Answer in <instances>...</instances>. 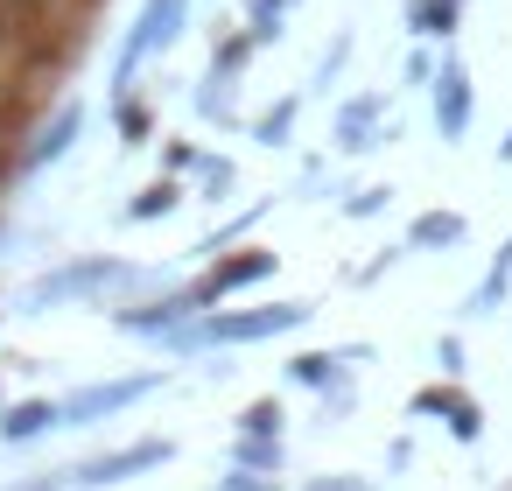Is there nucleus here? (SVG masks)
Returning a JSON list of instances; mask_svg holds the SVG:
<instances>
[{
  "label": "nucleus",
  "mask_w": 512,
  "mask_h": 491,
  "mask_svg": "<svg viewBox=\"0 0 512 491\" xmlns=\"http://www.w3.org/2000/svg\"><path fill=\"white\" fill-rule=\"evenodd\" d=\"M316 316V302H267V309H218L190 330V344H267V337H288Z\"/></svg>",
  "instance_id": "f257e3e1"
},
{
  "label": "nucleus",
  "mask_w": 512,
  "mask_h": 491,
  "mask_svg": "<svg viewBox=\"0 0 512 491\" xmlns=\"http://www.w3.org/2000/svg\"><path fill=\"white\" fill-rule=\"evenodd\" d=\"M113 281H134V267L99 253V260H78V267H57V274L29 281V288H22V309H29V316H50V309H64V302H78V295H99V288H113Z\"/></svg>",
  "instance_id": "f03ea898"
},
{
  "label": "nucleus",
  "mask_w": 512,
  "mask_h": 491,
  "mask_svg": "<svg viewBox=\"0 0 512 491\" xmlns=\"http://www.w3.org/2000/svg\"><path fill=\"white\" fill-rule=\"evenodd\" d=\"M169 386V372H134V379H99V386H78V393H64V428H99V421H113V414H127V407H141L148 393H162Z\"/></svg>",
  "instance_id": "7ed1b4c3"
},
{
  "label": "nucleus",
  "mask_w": 512,
  "mask_h": 491,
  "mask_svg": "<svg viewBox=\"0 0 512 491\" xmlns=\"http://www.w3.org/2000/svg\"><path fill=\"white\" fill-rule=\"evenodd\" d=\"M183 22H190V0H141V22H134L127 50H120L113 92H127V85H134V71H141V64H148L155 50H169V43L183 36Z\"/></svg>",
  "instance_id": "20e7f679"
},
{
  "label": "nucleus",
  "mask_w": 512,
  "mask_h": 491,
  "mask_svg": "<svg viewBox=\"0 0 512 491\" xmlns=\"http://www.w3.org/2000/svg\"><path fill=\"white\" fill-rule=\"evenodd\" d=\"M169 456H176L169 435H141V442H120V449H106V456H92V463L64 470V484H78V491H106V484L134 477V470H162Z\"/></svg>",
  "instance_id": "39448f33"
},
{
  "label": "nucleus",
  "mask_w": 512,
  "mask_h": 491,
  "mask_svg": "<svg viewBox=\"0 0 512 491\" xmlns=\"http://www.w3.org/2000/svg\"><path fill=\"white\" fill-rule=\"evenodd\" d=\"M470 113H477L470 71H463V57H442V71H435V134L442 141H463L470 134Z\"/></svg>",
  "instance_id": "423d86ee"
},
{
  "label": "nucleus",
  "mask_w": 512,
  "mask_h": 491,
  "mask_svg": "<svg viewBox=\"0 0 512 491\" xmlns=\"http://www.w3.org/2000/svg\"><path fill=\"white\" fill-rule=\"evenodd\" d=\"M197 309H211L204 281H197V288H176V295H162V302H148V309H120V330H134V337H148V330H183Z\"/></svg>",
  "instance_id": "0eeeda50"
},
{
  "label": "nucleus",
  "mask_w": 512,
  "mask_h": 491,
  "mask_svg": "<svg viewBox=\"0 0 512 491\" xmlns=\"http://www.w3.org/2000/svg\"><path fill=\"white\" fill-rule=\"evenodd\" d=\"M267 274H274V253H267V246H246V253L211 260L204 295H211V302H225V295H239V288H253V281H267Z\"/></svg>",
  "instance_id": "6e6552de"
},
{
  "label": "nucleus",
  "mask_w": 512,
  "mask_h": 491,
  "mask_svg": "<svg viewBox=\"0 0 512 491\" xmlns=\"http://www.w3.org/2000/svg\"><path fill=\"white\" fill-rule=\"evenodd\" d=\"M78 134H85V106H78V99H71V106H57V120H50V127H43V134H36V148H29V155H22V169H29V176H36V169H50V162H64V155H71V141H78Z\"/></svg>",
  "instance_id": "1a4fd4ad"
},
{
  "label": "nucleus",
  "mask_w": 512,
  "mask_h": 491,
  "mask_svg": "<svg viewBox=\"0 0 512 491\" xmlns=\"http://www.w3.org/2000/svg\"><path fill=\"white\" fill-rule=\"evenodd\" d=\"M414 414H442L456 442H477V435H484V414H477V400H463L456 386H428V393H414Z\"/></svg>",
  "instance_id": "9d476101"
},
{
  "label": "nucleus",
  "mask_w": 512,
  "mask_h": 491,
  "mask_svg": "<svg viewBox=\"0 0 512 491\" xmlns=\"http://www.w3.org/2000/svg\"><path fill=\"white\" fill-rule=\"evenodd\" d=\"M50 428H64V400H15L0 414V442H36Z\"/></svg>",
  "instance_id": "9b49d317"
},
{
  "label": "nucleus",
  "mask_w": 512,
  "mask_h": 491,
  "mask_svg": "<svg viewBox=\"0 0 512 491\" xmlns=\"http://www.w3.org/2000/svg\"><path fill=\"white\" fill-rule=\"evenodd\" d=\"M379 113H386V99H379V92L351 99V106L337 113V148H344V155H358V148H379V141H386V134H372V120H379Z\"/></svg>",
  "instance_id": "f8f14e48"
},
{
  "label": "nucleus",
  "mask_w": 512,
  "mask_h": 491,
  "mask_svg": "<svg viewBox=\"0 0 512 491\" xmlns=\"http://www.w3.org/2000/svg\"><path fill=\"white\" fill-rule=\"evenodd\" d=\"M456 15H463V0H407V29H414L421 43L456 36Z\"/></svg>",
  "instance_id": "ddd939ff"
},
{
  "label": "nucleus",
  "mask_w": 512,
  "mask_h": 491,
  "mask_svg": "<svg viewBox=\"0 0 512 491\" xmlns=\"http://www.w3.org/2000/svg\"><path fill=\"white\" fill-rule=\"evenodd\" d=\"M463 232H470V225H463L456 211H421V218L407 225V246H463Z\"/></svg>",
  "instance_id": "4468645a"
},
{
  "label": "nucleus",
  "mask_w": 512,
  "mask_h": 491,
  "mask_svg": "<svg viewBox=\"0 0 512 491\" xmlns=\"http://www.w3.org/2000/svg\"><path fill=\"white\" fill-rule=\"evenodd\" d=\"M505 288H512V239L498 246V260H491V274L477 281V295H470V316H491V309L505 302Z\"/></svg>",
  "instance_id": "2eb2a0df"
},
{
  "label": "nucleus",
  "mask_w": 512,
  "mask_h": 491,
  "mask_svg": "<svg viewBox=\"0 0 512 491\" xmlns=\"http://www.w3.org/2000/svg\"><path fill=\"white\" fill-rule=\"evenodd\" d=\"M176 204H183V190H176V183L162 176V183H148V190H141V197L127 204V225H155V218H169Z\"/></svg>",
  "instance_id": "dca6fc26"
},
{
  "label": "nucleus",
  "mask_w": 512,
  "mask_h": 491,
  "mask_svg": "<svg viewBox=\"0 0 512 491\" xmlns=\"http://www.w3.org/2000/svg\"><path fill=\"white\" fill-rule=\"evenodd\" d=\"M295 113H302V99H281L274 113H260V120H253V141H260V148H281V141L295 134Z\"/></svg>",
  "instance_id": "f3484780"
},
{
  "label": "nucleus",
  "mask_w": 512,
  "mask_h": 491,
  "mask_svg": "<svg viewBox=\"0 0 512 491\" xmlns=\"http://www.w3.org/2000/svg\"><path fill=\"white\" fill-rule=\"evenodd\" d=\"M232 463H246V470H274V477H281V435H239Z\"/></svg>",
  "instance_id": "a211bd4d"
},
{
  "label": "nucleus",
  "mask_w": 512,
  "mask_h": 491,
  "mask_svg": "<svg viewBox=\"0 0 512 491\" xmlns=\"http://www.w3.org/2000/svg\"><path fill=\"white\" fill-rule=\"evenodd\" d=\"M281 421H288L281 400H253V407L239 414V435H281Z\"/></svg>",
  "instance_id": "6ab92c4d"
},
{
  "label": "nucleus",
  "mask_w": 512,
  "mask_h": 491,
  "mask_svg": "<svg viewBox=\"0 0 512 491\" xmlns=\"http://www.w3.org/2000/svg\"><path fill=\"white\" fill-rule=\"evenodd\" d=\"M330 372H337V351H302L295 358V379L302 386H330Z\"/></svg>",
  "instance_id": "aec40b11"
},
{
  "label": "nucleus",
  "mask_w": 512,
  "mask_h": 491,
  "mask_svg": "<svg viewBox=\"0 0 512 491\" xmlns=\"http://www.w3.org/2000/svg\"><path fill=\"white\" fill-rule=\"evenodd\" d=\"M204 190H211V197H225V190H232V162H225V155H211V162H204Z\"/></svg>",
  "instance_id": "412c9836"
},
{
  "label": "nucleus",
  "mask_w": 512,
  "mask_h": 491,
  "mask_svg": "<svg viewBox=\"0 0 512 491\" xmlns=\"http://www.w3.org/2000/svg\"><path fill=\"white\" fill-rule=\"evenodd\" d=\"M218 491H267V477L246 470V463H232V477H218Z\"/></svg>",
  "instance_id": "4be33fe9"
},
{
  "label": "nucleus",
  "mask_w": 512,
  "mask_h": 491,
  "mask_svg": "<svg viewBox=\"0 0 512 491\" xmlns=\"http://www.w3.org/2000/svg\"><path fill=\"white\" fill-rule=\"evenodd\" d=\"M120 134L141 148V134H148V113H141V106H120Z\"/></svg>",
  "instance_id": "5701e85b"
},
{
  "label": "nucleus",
  "mask_w": 512,
  "mask_h": 491,
  "mask_svg": "<svg viewBox=\"0 0 512 491\" xmlns=\"http://www.w3.org/2000/svg\"><path fill=\"white\" fill-rule=\"evenodd\" d=\"M386 197H393V190H358V197H351V218H372V211H386Z\"/></svg>",
  "instance_id": "b1692460"
},
{
  "label": "nucleus",
  "mask_w": 512,
  "mask_h": 491,
  "mask_svg": "<svg viewBox=\"0 0 512 491\" xmlns=\"http://www.w3.org/2000/svg\"><path fill=\"white\" fill-rule=\"evenodd\" d=\"M407 78H414V85H435V64H428V57L414 50V57H407Z\"/></svg>",
  "instance_id": "393cba45"
},
{
  "label": "nucleus",
  "mask_w": 512,
  "mask_h": 491,
  "mask_svg": "<svg viewBox=\"0 0 512 491\" xmlns=\"http://www.w3.org/2000/svg\"><path fill=\"white\" fill-rule=\"evenodd\" d=\"M309 491H365V477H316Z\"/></svg>",
  "instance_id": "a878e982"
}]
</instances>
